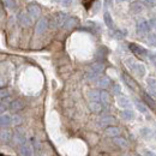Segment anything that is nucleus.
<instances>
[{"label": "nucleus", "mask_w": 156, "mask_h": 156, "mask_svg": "<svg viewBox=\"0 0 156 156\" xmlns=\"http://www.w3.org/2000/svg\"><path fill=\"white\" fill-rule=\"evenodd\" d=\"M149 94H150V95H151L154 98H156V90H155V89L150 88V89H149Z\"/></svg>", "instance_id": "39"}, {"label": "nucleus", "mask_w": 156, "mask_h": 156, "mask_svg": "<svg viewBox=\"0 0 156 156\" xmlns=\"http://www.w3.org/2000/svg\"><path fill=\"white\" fill-rule=\"evenodd\" d=\"M144 10V4L140 0H136L130 5V11L132 13H140Z\"/></svg>", "instance_id": "6"}, {"label": "nucleus", "mask_w": 156, "mask_h": 156, "mask_svg": "<svg viewBox=\"0 0 156 156\" xmlns=\"http://www.w3.org/2000/svg\"><path fill=\"white\" fill-rule=\"evenodd\" d=\"M145 156H156V155L153 151H149V150H148V151H145Z\"/></svg>", "instance_id": "42"}, {"label": "nucleus", "mask_w": 156, "mask_h": 156, "mask_svg": "<svg viewBox=\"0 0 156 156\" xmlns=\"http://www.w3.org/2000/svg\"><path fill=\"white\" fill-rule=\"evenodd\" d=\"M48 28V20L46 18H40L39 22L36 23V27H35V31L36 34H43Z\"/></svg>", "instance_id": "5"}, {"label": "nucleus", "mask_w": 156, "mask_h": 156, "mask_svg": "<svg viewBox=\"0 0 156 156\" xmlns=\"http://www.w3.org/2000/svg\"><path fill=\"white\" fill-rule=\"evenodd\" d=\"M113 37H115V39H118V40H121V39H124V34H122L120 30H115V31L113 33Z\"/></svg>", "instance_id": "32"}, {"label": "nucleus", "mask_w": 156, "mask_h": 156, "mask_svg": "<svg viewBox=\"0 0 156 156\" xmlns=\"http://www.w3.org/2000/svg\"><path fill=\"white\" fill-rule=\"evenodd\" d=\"M12 121H13V124L18 125V124L22 122V119H20V117H18V115H15V117L12 118Z\"/></svg>", "instance_id": "36"}, {"label": "nucleus", "mask_w": 156, "mask_h": 156, "mask_svg": "<svg viewBox=\"0 0 156 156\" xmlns=\"http://www.w3.org/2000/svg\"><path fill=\"white\" fill-rule=\"evenodd\" d=\"M5 4H6V6H7L9 9H15V7L17 6L16 0H5Z\"/></svg>", "instance_id": "30"}, {"label": "nucleus", "mask_w": 156, "mask_h": 156, "mask_svg": "<svg viewBox=\"0 0 156 156\" xmlns=\"http://www.w3.org/2000/svg\"><path fill=\"white\" fill-rule=\"evenodd\" d=\"M114 143L117 144L118 147L122 148V149H126L129 147V143L125 138H121V137H114Z\"/></svg>", "instance_id": "18"}, {"label": "nucleus", "mask_w": 156, "mask_h": 156, "mask_svg": "<svg viewBox=\"0 0 156 156\" xmlns=\"http://www.w3.org/2000/svg\"><path fill=\"white\" fill-rule=\"evenodd\" d=\"M130 49H131L135 54L139 55V57H147V53H148L143 47L138 46L136 43H130Z\"/></svg>", "instance_id": "9"}, {"label": "nucleus", "mask_w": 156, "mask_h": 156, "mask_svg": "<svg viewBox=\"0 0 156 156\" xmlns=\"http://www.w3.org/2000/svg\"><path fill=\"white\" fill-rule=\"evenodd\" d=\"M98 85L102 89H106L111 85V79L106 76H101V77L98 79Z\"/></svg>", "instance_id": "12"}, {"label": "nucleus", "mask_w": 156, "mask_h": 156, "mask_svg": "<svg viewBox=\"0 0 156 156\" xmlns=\"http://www.w3.org/2000/svg\"><path fill=\"white\" fill-rule=\"evenodd\" d=\"M149 59H151V60H153V62H154V64H156V57H155V55L150 54V55H149Z\"/></svg>", "instance_id": "43"}, {"label": "nucleus", "mask_w": 156, "mask_h": 156, "mask_svg": "<svg viewBox=\"0 0 156 156\" xmlns=\"http://www.w3.org/2000/svg\"><path fill=\"white\" fill-rule=\"evenodd\" d=\"M145 5L149 7H156V0H145Z\"/></svg>", "instance_id": "33"}, {"label": "nucleus", "mask_w": 156, "mask_h": 156, "mask_svg": "<svg viewBox=\"0 0 156 156\" xmlns=\"http://www.w3.org/2000/svg\"><path fill=\"white\" fill-rule=\"evenodd\" d=\"M121 1H126V0H117V2H121Z\"/></svg>", "instance_id": "44"}, {"label": "nucleus", "mask_w": 156, "mask_h": 156, "mask_svg": "<svg viewBox=\"0 0 156 156\" xmlns=\"http://www.w3.org/2000/svg\"><path fill=\"white\" fill-rule=\"evenodd\" d=\"M0 122H1V126L5 127V126H10L13 121H12V118L7 114H2L1 115V119H0Z\"/></svg>", "instance_id": "21"}, {"label": "nucleus", "mask_w": 156, "mask_h": 156, "mask_svg": "<svg viewBox=\"0 0 156 156\" xmlns=\"http://www.w3.org/2000/svg\"><path fill=\"white\" fill-rule=\"evenodd\" d=\"M148 85L150 87V88H153V89H155L156 90V79L155 78H148Z\"/></svg>", "instance_id": "31"}, {"label": "nucleus", "mask_w": 156, "mask_h": 156, "mask_svg": "<svg viewBox=\"0 0 156 156\" xmlns=\"http://www.w3.org/2000/svg\"><path fill=\"white\" fill-rule=\"evenodd\" d=\"M136 30H137V34L139 36H144L148 34L149 31V22L144 20H140L136 25Z\"/></svg>", "instance_id": "3"}, {"label": "nucleus", "mask_w": 156, "mask_h": 156, "mask_svg": "<svg viewBox=\"0 0 156 156\" xmlns=\"http://www.w3.org/2000/svg\"><path fill=\"white\" fill-rule=\"evenodd\" d=\"M20 156H33V150L31 147L27 143L20 145Z\"/></svg>", "instance_id": "10"}, {"label": "nucleus", "mask_w": 156, "mask_h": 156, "mask_svg": "<svg viewBox=\"0 0 156 156\" xmlns=\"http://www.w3.org/2000/svg\"><path fill=\"white\" fill-rule=\"evenodd\" d=\"M23 107H24V105H23V102H22L20 100H15V101H12L11 105H10V109H11L12 112L20 111Z\"/></svg>", "instance_id": "15"}, {"label": "nucleus", "mask_w": 156, "mask_h": 156, "mask_svg": "<svg viewBox=\"0 0 156 156\" xmlns=\"http://www.w3.org/2000/svg\"><path fill=\"white\" fill-rule=\"evenodd\" d=\"M67 18H69V16H67V13H65V12H58V13H55L54 17H53V20H52V23H51L52 28L62 27V25L65 24V22L67 20Z\"/></svg>", "instance_id": "2"}, {"label": "nucleus", "mask_w": 156, "mask_h": 156, "mask_svg": "<svg viewBox=\"0 0 156 156\" xmlns=\"http://www.w3.org/2000/svg\"><path fill=\"white\" fill-rule=\"evenodd\" d=\"M125 65L129 67V70L132 71V70L135 69V66L137 65V61L133 58H127L126 60H125Z\"/></svg>", "instance_id": "26"}, {"label": "nucleus", "mask_w": 156, "mask_h": 156, "mask_svg": "<svg viewBox=\"0 0 156 156\" xmlns=\"http://www.w3.org/2000/svg\"><path fill=\"white\" fill-rule=\"evenodd\" d=\"M156 20H151L150 22H149V27H156Z\"/></svg>", "instance_id": "41"}, {"label": "nucleus", "mask_w": 156, "mask_h": 156, "mask_svg": "<svg viewBox=\"0 0 156 156\" xmlns=\"http://www.w3.org/2000/svg\"><path fill=\"white\" fill-rule=\"evenodd\" d=\"M112 2H113V0H105V2H103V9L107 10V9L112 5Z\"/></svg>", "instance_id": "34"}, {"label": "nucleus", "mask_w": 156, "mask_h": 156, "mask_svg": "<svg viewBox=\"0 0 156 156\" xmlns=\"http://www.w3.org/2000/svg\"><path fill=\"white\" fill-rule=\"evenodd\" d=\"M132 72L137 75L138 77H143L144 75H145V66L143 65V64H138L137 62V65L135 66V69L132 70Z\"/></svg>", "instance_id": "13"}, {"label": "nucleus", "mask_w": 156, "mask_h": 156, "mask_svg": "<svg viewBox=\"0 0 156 156\" xmlns=\"http://www.w3.org/2000/svg\"><path fill=\"white\" fill-rule=\"evenodd\" d=\"M10 139H11V132L9 130H2L1 131V142L7 143Z\"/></svg>", "instance_id": "25"}, {"label": "nucleus", "mask_w": 156, "mask_h": 156, "mask_svg": "<svg viewBox=\"0 0 156 156\" xmlns=\"http://www.w3.org/2000/svg\"><path fill=\"white\" fill-rule=\"evenodd\" d=\"M106 135L108 137H118L120 135V130L115 127V126H109V127H107L106 129Z\"/></svg>", "instance_id": "14"}, {"label": "nucleus", "mask_w": 156, "mask_h": 156, "mask_svg": "<svg viewBox=\"0 0 156 156\" xmlns=\"http://www.w3.org/2000/svg\"><path fill=\"white\" fill-rule=\"evenodd\" d=\"M121 117L124 118L125 120H132V119H135V113H133V111H132V109L126 108L125 111H122V112H121Z\"/></svg>", "instance_id": "20"}, {"label": "nucleus", "mask_w": 156, "mask_h": 156, "mask_svg": "<svg viewBox=\"0 0 156 156\" xmlns=\"http://www.w3.org/2000/svg\"><path fill=\"white\" fill-rule=\"evenodd\" d=\"M72 4V0H62V5L64 6H70Z\"/></svg>", "instance_id": "40"}, {"label": "nucleus", "mask_w": 156, "mask_h": 156, "mask_svg": "<svg viewBox=\"0 0 156 156\" xmlns=\"http://www.w3.org/2000/svg\"><path fill=\"white\" fill-rule=\"evenodd\" d=\"M136 107L140 113H143V114H147V113H148V108H147L143 103H140L139 101H136Z\"/></svg>", "instance_id": "28"}, {"label": "nucleus", "mask_w": 156, "mask_h": 156, "mask_svg": "<svg viewBox=\"0 0 156 156\" xmlns=\"http://www.w3.org/2000/svg\"><path fill=\"white\" fill-rule=\"evenodd\" d=\"M100 101L102 102L103 106H108L111 103V96L107 91H101V96H100Z\"/></svg>", "instance_id": "19"}, {"label": "nucleus", "mask_w": 156, "mask_h": 156, "mask_svg": "<svg viewBox=\"0 0 156 156\" xmlns=\"http://www.w3.org/2000/svg\"><path fill=\"white\" fill-rule=\"evenodd\" d=\"M18 23H20L23 28H28V27L31 25V18L27 13L22 12V13H20V16H18Z\"/></svg>", "instance_id": "7"}, {"label": "nucleus", "mask_w": 156, "mask_h": 156, "mask_svg": "<svg viewBox=\"0 0 156 156\" xmlns=\"http://www.w3.org/2000/svg\"><path fill=\"white\" fill-rule=\"evenodd\" d=\"M135 156H139V155H135Z\"/></svg>", "instance_id": "45"}, {"label": "nucleus", "mask_w": 156, "mask_h": 156, "mask_svg": "<svg viewBox=\"0 0 156 156\" xmlns=\"http://www.w3.org/2000/svg\"><path fill=\"white\" fill-rule=\"evenodd\" d=\"M118 106L119 107H121V108H130L131 107V101L129 100V98H126V96H118Z\"/></svg>", "instance_id": "11"}, {"label": "nucleus", "mask_w": 156, "mask_h": 156, "mask_svg": "<svg viewBox=\"0 0 156 156\" xmlns=\"http://www.w3.org/2000/svg\"><path fill=\"white\" fill-rule=\"evenodd\" d=\"M102 106H103V105L98 103V101H91L90 105H89V108H90V111L94 112V113H100V112L102 111Z\"/></svg>", "instance_id": "16"}, {"label": "nucleus", "mask_w": 156, "mask_h": 156, "mask_svg": "<svg viewBox=\"0 0 156 156\" xmlns=\"http://www.w3.org/2000/svg\"><path fill=\"white\" fill-rule=\"evenodd\" d=\"M1 100H5V98H9V91L5 89H1Z\"/></svg>", "instance_id": "35"}, {"label": "nucleus", "mask_w": 156, "mask_h": 156, "mask_svg": "<svg viewBox=\"0 0 156 156\" xmlns=\"http://www.w3.org/2000/svg\"><path fill=\"white\" fill-rule=\"evenodd\" d=\"M155 28H156V27H155Z\"/></svg>", "instance_id": "46"}, {"label": "nucleus", "mask_w": 156, "mask_h": 156, "mask_svg": "<svg viewBox=\"0 0 156 156\" xmlns=\"http://www.w3.org/2000/svg\"><path fill=\"white\" fill-rule=\"evenodd\" d=\"M77 23H78V20H76V18H67V20L65 22V24L62 25V28H64V29H71V28H73Z\"/></svg>", "instance_id": "23"}, {"label": "nucleus", "mask_w": 156, "mask_h": 156, "mask_svg": "<svg viewBox=\"0 0 156 156\" xmlns=\"http://www.w3.org/2000/svg\"><path fill=\"white\" fill-rule=\"evenodd\" d=\"M145 100H147V101H148V103H150V106H151V107H153V108H155L156 106H155V103H154V102H153V100H151V98H149V96H148V95H145Z\"/></svg>", "instance_id": "38"}, {"label": "nucleus", "mask_w": 156, "mask_h": 156, "mask_svg": "<svg viewBox=\"0 0 156 156\" xmlns=\"http://www.w3.org/2000/svg\"><path fill=\"white\" fill-rule=\"evenodd\" d=\"M148 42H149L151 46L156 47V34L150 33V34H149V36H148Z\"/></svg>", "instance_id": "29"}, {"label": "nucleus", "mask_w": 156, "mask_h": 156, "mask_svg": "<svg viewBox=\"0 0 156 156\" xmlns=\"http://www.w3.org/2000/svg\"><path fill=\"white\" fill-rule=\"evenodd\" d=\"M13 140H15V143H16L17 145H22V144L27 143V142H25V136H24L23 133H20V132H16V133H15Z\"/></svg>", "instance_id": "22"}, {"label": "nucleus", "mask_w": 156, "mask_h": 156, "mask_svg": "<svg viewBox=\"0 0 156 156\" xmlns=\"http://www.w3.org/2000/svg\"><path fill=\"white\" fill-rule=\"evenodd\" d=\"M122 79H124V82H125V84L131 89V90H133V91H137L138 90V87H137V83L132 79V78L130 77L129 75H126V73H122Z\"/></svg>", "instance_id": "8"}, {"label": "nucleus", "mask_w": 156, "mask_h": 156, "mask_svg": "<svg viewBox=\"0 0 156 156\" xmlns=\"http://www.w3.org/2000/svg\"><path fill=\"white\" fill-rule=\"evenodd\" d=\"M100 96H101V91L98 93V90H93V91L89 93L90 101H100Z\"/></svg>", "instance_id": "27"}, {"label": "nucleus", "mask_w": 156, "mask_h": 156, "mask_svg": "<svg viewBox=\"0 0 156 156\" xmlns=\"http://www.w3.org/2000/svg\"><path fill=\"white\" fill-rule=\"evenodd\" d=\"M115 122V119L113 117H109V115H105L100 119V125L102 126H106V125H111V124H114Z\"/></svg>", "instance_id": "17"}, {"label": "nucleus", "mask_w": 156, "mask_h": 156, "mask_svg": "<svg viewBox=\"0 0 156 156\" xmlns=\"http://www.w3.org/2000/svg\"><path fill=\"white\" fill-rule=\"evenodd\" d=\"M120 91H121L120 85H114V87H113V93H114L115 95H119V94H120Z\"/></svg>", "instance_id": "37"}, {"label": "nucleus", "mask_w": 156, "mask_h": 156, "mask_svg": "<svg viewBox=\"0 0 156 156\" xmlns=\"http://www.w3.org/2000/svg\"><path fill=\"white\" fill-rule=\"evenodd\" d=\"M103 20H105V23H106V25H107L108 28H113V20H112V16L109 15L108 11L105 12V15H103Z\"/></svg>", "instance_id": "24"}, {"label": "nucleus", "mask_w": 156, "mask_h": 156, "mask_svg": "<svg viewBox=\"0 0 156 156\" xmlns=\"http://www.w3.org/2000/svg\"><path fill=\"white\" fill-rule=\"evenodd\" d=\"M28 13L30 15L31 18H39L40 15H41V9H40V6L37 4L31 2L28 6Z\"/></svg>", "instance_id": "4"}, {"label": "nucleus", "mask_w": 156, "mask_h": 156, "mask_svg": "<svg viewBox=\"0 0 156 156\" xmlns=\"http://www.w3.org/2000/svg\"><path fill=\"white\" fill-rule=\"evenodd\" d=\"M102 71H103V64H101V62H95V64H93L91 66H90V70H89V72H88V75H87V77L88 79H96V78L102 73Z\"/></svg>", "instance_id": "1"}]
</instances>
